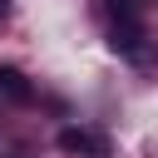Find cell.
<instances>
[{
  "mask_svg": "<svg viewBox=\"0 0 158 158\" xmlns=\"http://www.w3.org/2000/svg\"><path fill=\"white\" fill-rule=\"evenodd\" d=\"M109 44H114V54H118V59H128V64H138V69H148V64L158 59V40L143 30V20L114 25V30H109Z\"/></svg>",
  "mask_w": 158,
  "mask_h": 158,
  "instance_id": "1",
  "label": "cell"
},
{
  "mask_svg": "<svg viewBox=\"0 0 158 158\" xmlns=\"http://www.w3.org/2000/svg\"><path fill=\"white\" fill-rule=\"evenodd\" d=\"M64 153H79V158H109V138L94 133V128H59L54 138Z\"/></svg>",
  "mask_w": 158,
  "mask_h": 158,
  "instance_id": "2",
  "label": "cell"
},
{
  "mask_svg": "<svg viewBox=\"0 0 158 158\" xmlns=\"http://www.w3.org/2000/svg\"><path fill=\"white\" fill-rule=\"evenodd\" d=\"M30 99H35L30 79H25L15 64H0V104H30Z\"/></svg>",
  "mask_w": 158,
  "mask_h": 158,
  "instance_id": "3",
  "label": "cell"
},
{
  "mask_svg": "<svg viewBox=\"0 0 158 158\" xmlns=\"http://www.w3.org/2000/svg\"><path fill=\"white\" fill-rule=\"evenodd\" d=\"M104 10H109V20H114V25L143 20V5H138V0H104Z\"/></svg>",
  "mask_w": 158,
  "mask_h": 158,
  "instance_id": "4",
  "label": "cell"
},
{
  "mask_svg": "<svg viewBox=\"0 0 158 158\" xmlns=\"http://www.w3.org/2000/svg\"><path fill=\"white\" fill-rule=\"evenodd\" d=\"M5 10H10V0H0V15H5Z\"/></svg>",
  "mask_w": 158,
  "mask_h": 158,
  "instance_id": "5",
  "label": "cell"
}]
</instances>
